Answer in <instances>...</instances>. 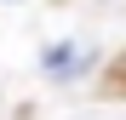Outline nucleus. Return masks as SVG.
I'll use <instances>...</instances> for the list:
<instances>
[{"label":"nucleus","mask_w":126,"mask_h":120,"mask_svg":"<svg viewBox=\"0 0 126 120\" xmlns=\"http://www.w3.org/2000/svg\"><path fill=\"white\" fill-rule=\"evenodd\" d=\"M120 74H126V63H120Z\"/></svg>","instance_id":"nucleus-1"}]
</instances>
